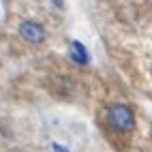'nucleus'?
Segmentation results:
<instances>
[{
	"mask_svg": "<svg viewBox=\"0 0 152 152\" xmlns=\"http://www.w3.org/2000/svg\"><path fill=\"white\" fill-rule=\"evenodd\" d=\"M107 122L118 133H131L135 129V116L131 111V107L118 103V105H111L107 109Z\"/></svg>",
	"mask_w": 152,
	"mask_h": 152,
	"instance_id": "f257e3e1",
	"label": "nucleus"
},
{
	"mask_svg": "<svg viewBox=\"0 0 152 152\" xmlns=\"http://www.w3.org/2000/svg\"><path fill=\"white\" fill-rule=\"evenodd\" d=\"M19 34H22V39H26L28 43H43L45 39H47V32H45V28L41 24H37V22H22L19 24Z\"/></svg>",
	"mask_w": 152,
	"mask_h": 152,
	"instance_id": "f03ea898",
	"label": "nucleus"
},
{
	"mask_svg": "<svg viewBox=\"0 0 152 152\" xmlns=\"http://www.w3.org/2000/svg\"><path fill=\"white\" fill-rule=\"evenodd\" d=\"M71 58H73L75 62H79V64H88V52L79 41L71 43Z\"/></svg>",
	"mask_w": 152,
	"mask_h": 152,
	"instance_id": "7ed1b4c3",
	"label": "nucleus"
},
{
	"mask_svg": "<svg viewBox=\"0 0 152 152\" xmlns=\"http://www.w3.org/2000/svg\"><path fill=\"white\" fill-rule=\"evenodd\" d=\"M54 152H69L64 146H60V144H54Z\"/></svg>",
	"mask_w": 152,
	"mask_h": 152,
	"instance_id": "20e7f679",
	"label": "nucleus"
}]
</instances>
